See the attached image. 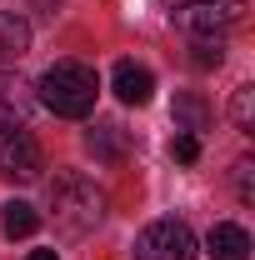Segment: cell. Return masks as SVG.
<instances>
[{"instance_id": "6da1fadb", "label": "cell", "mask_w": 255, "mask_h": 260, "mask_svg": "<svg viewBox=\"0 0 255 260\" xmlns=\"http://www.w3.org/2000/svg\"><path fill=\"white\" fill-rule=\"evenodd\" d=\"M95 95H100V75L85 60H55L35 85V105H45L60 120H85L95 110Z\"/></svg>"}, {"instance_id": "7a4b0ae2", "label": "cell", "mask_w": 255, "mask_h": 260, "mask_svg": "<svg viewBox=\"0 0 255 260\" xmlns=\"http://www.w3.org/2000/svg\"><path fill=\"white\" fill-rule=\"evenodd\" d=\"M50 215L60 235H90L105 220V190H100L90 175L80 170H65L50 180Z\"/></svg>"}, {"instance_id": "3957f363", "label": "cell", "mask_w": 255, "mask_h": 260, "mask_svg": "<svg viewBox=\"0 0 255 260\" xmlns=\"http://www.w3.org/2000/svg\"><path fill=\"white\" fill-rule=\"evenodd\" d=\"M170 20L195 40H220L225 30L245 25V0H195V5L170 10Z\"/></svg>"}, {"instance_id": "277c9868", "label": "cell", "mask_w": 255, "mask_h": 260, "mask_svg": "<svg viewBox=\"0 0 255 260\" xmlns=\"http://www.w3.org/2000/svg\"><path fill=\"white\" fill-rule=\"evenodd\" d=\"M40 170H45V155H40L35 135L25 125H0V175L30 185V180H40Z\"/></svg>"}, {"instance_id": "5b68a950", "label": "cell", "mask_w": 255, "mask_h": 260, "mask_svg": "<svg viewBox=\"0 0 255 260\" xmlns=\"http://www.w3.org/2000/svg\"><path fill=\"white\" fill-rule=\"evenodd\" d=\"M135 260H195V235L185 220H150L135 235Z\"/></svg>"}, {"instance_id": "8992f818", "label": "cell", "mask_w": 255, "mask_h": 260, "mask_svg": "<svg viewBox=\"0 0 255 260\" xmlns=\"http://www.w3.org/2000/svg\"><path fill=\"white\" fill-rule=\"evenodd\" d=\"M35 110V85L20 70H0V125H25Z\"/></svg>"}, {"instance_id": "52a82bcc", "label": "cell", "mask_w": 255, "mask_h": 260, "mask_svg": "<svg viewBox=\"0 0 255 260\" xmlns=\"http://www.w3.org/2000/svg\"><path fill=\"white\" fill-rule=\"evenodd\" d=\"M110 90L125 100V105H150V95H155V75H150L145 65H135V60H115V70H110Z\"/></svg>"}, {"instance_id": "ba28073f", "label": "cell", "mask_w": 255, "mask_h": 260, "mask_svg": "<svg viewBox=\"0 0 255 260\" xmlns=\"http://www.w3.org/2000/svg\"><path fill=\"white\" fill-rule=\"evenodd\" d=\"M205 255H210V260H250V235H245V225H235V220L210 225V235H205Z\"/></svg>"}, {"instance_id": "9c48e42d", "label": "cell", "mask_w": 255, "mask_h": 260, "mask_svg": "<svg viewBox=\"0 0 255 260\" xmlns=\"http://www.w3.org/2000/svg\"><path fill=\"white\" fill-rule=\"evenodd\" d=\"M85 150H90L95 160H105V165H120L130 155V130H120V125H90L85 130Z\"/></svg>"}, {"instance_id": "30bf717a", "label": "cell", "mask_w": 255, "mask_h": 260, "mask_svg": "<svg viewBox=\"0 0 255 260\" xmlns=\"http://www.w3.org/2000/svg\"><path fill=\"white\" fill-rule=\"evenodd\" d=\"M30 50V25L10 10H0V70H15V60Z\"/></svg>"}, {"instance_id": "8fae6325", "label": "cell", "mask_w": 255, "mask_h": 260, "mask_svg": "<svg viewBox=\"0 0 255 260\" xmlns=\"http://www.w3.org/2000/svg\"><path fill=\"white\" fill-rule=\"evenodd\" d=\"M0 230H5L10 240H25V235H35V230H40L35 205H25V200H5V205H0Z\"/></svg>"}, {"instance_id": "7c38bea8", "label": "cell", "mask_w": 255, "mask_h": 260, "mask_svg": "<svg viewBox=\"0 0 255 260\" xmlns=\"http://www.w3.org/2000/svg\"><path fill=\"white\" fill-rule=\"evenodd\" d=\"M210 125V105L200 95H175V130H190V135H200V130Z\"/></svg>"}, {"instance_id": "4fadbf2b", "label": "cell", "mask_w": 255, "mask_h": 260, "mask_svg": "<svg viewBox=\"0 0 255 260\" xmlns=\"http://www.w3.org/2000/svg\"><path fill=\"white\" fill-rule=\"evenodd\" d=\"M230 120L240 135H255V85H240L235 100H230Z\"/></svg>"}, {"instance_id": "5bb4252c", "label": "cell", "mask_w": 255, "mask_h": 260, "mask_svg": "<svg viewBox=\"0 0 255 260\" xmlns=\"http://www.w3.org/2000/svg\"><path fill=\"white\" fill-rule=\"evenodd\" d=\"M235 195H240V205H255V160H235Z\"/></svg>"}, {"instance_id": "9a60e30c", "label": "cell", "mask_w": 255, "mask_h": 260, "mask_svg": "<svg viewBox=\"0 0 255 260\" xmlns=\"http://www.w3.org/2000/svg\"><path fill=\"white\" fill-rule=\"evenodd\" d=\"M170 155L180 165H195L200 160V135H190V130H175V140H170Z\"/></svg>"}, {"instance_id": "2e32d148", "label": "cell", "mask_w": 255, "mask_h": 260, "mask_svg": "<svg viewBox=\"0 0 255 260\" xmlns=\"http://www.w3.org/2000/svg\"><path fill=\"white\" fill-rule=\"evenodd\" d=\"M190 50H195L190 60H195V65H200V70H215V65H220V60H225V45H220V40H195Z\"/></svg>"}, {"instance_id": "e0dca14e", "label": "cell", "mask_w": 255, "mask_h": 260, "mask_svg": "<svg viewBox=\"0 0 255 260\" xmlns=\"http://www.w3.org/2000/svg\"><path fill=\"white\" fill-rule=\"evenodd\" d=\"M25 260H60V255H55V250H30Z\"/></svg>"}, {"instance_id": "ac0fdd59", "label": "cell", "mask_w": 255, "mask_h": 260, "mask_svg": "<svg viewBox=\"0 0 255 260\" xmlns=\"http://www.w3.org/2000/svg\"><path fill=\"white\" fill-rule=\"evenodd\" d=\"M165 10H180V5H195V0H160Z\"/></svg>"}]
</instances>
